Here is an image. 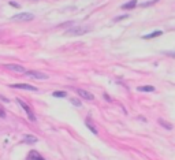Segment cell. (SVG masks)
<instances>
[{
	"instance_id": "obj_12",
	"label": "cell",
	"mask_w": 175,
	"mask_h": 160,
	"mask_svg": "<svg viewBox=\"0 0 175 160\" xmlns=\"http://www.w3.org/2000/svg\"><path fill=\"white\" fill-rule=\"evenodd\" d=\"M85 123H86V126H88V129L90 130V131L93 133V134H98V131H97V129H96V126L94 124L92 123V121H90V119H86V122H85Z\"/></svg>"
},
{
	"instance_id": "obj_15",
	"label": "cell",
	"mask_w": 175,
	"mask_h": 160,
	"mask_svg": "<svg viewBox=\"0 0 175 160\" xmlns=\"http://www.w3.org/2000/svg\"><path fill=\"white\" fill-rule=\"evenodd\" d=\"M52 96H53V97H66V96H67V93H66V92H62V90H56V92L52 93Z\"/></svg>"
},
{
	"instance_id": "obj_7",
	"label": "cell",
	"mask_w": 175,
	"mask_h": 160,
	"mask_svg": "<svg viewBox=\"0 0 175 160\" xmlns=\"http://www.w3.org/2000/svg\"><path fill=\"white\" fill-rule=\"evenodd\" d=\"M77 93L79 94V96L82 97V99L88 100V101H92V100H94V96H93L90 92L88 90H84V89H77Z\"/></svg>"
},
{
	"instance_id": "obj_18",
	"label": "cell",
	"mask_w": 175,
	"mask_h": 160,
	"mask_svg": "<svg viewBox=\"0 0 175 160\" xmlns=\"http://www.w3.org/2000/svg\"><path fill=\"white\" fill-rule=\"evenodd\" d=\"M71 103H73V104L74 105H75V107H81V101H79V100L78 99H71Z\"/></svg>"
},
{
	"instance_id": "obj_22",
	"label": "cell",
	"mask_w": 175,
	"mask_h": 160,
	"mask_svg": "<svg viewBox=\"0 0 175 160\" xmlns=\"http://www.w3.org/2000/svg\"><path fill=\"white\" fill-rule=\"evenodd\" d=\"M32 2H37V0H32Z\"/></svg>"
},
{
	"instance_id": "obj_19",
	"label": "cell",
	"mask_w": 175,
	"mask_h": 160,
	"mask_svg": "<svg viewBox=\"0 0 175 160\" xmlns=\"http://www.w3.org/2000/svg\"><path fill=\"white\" fill-rule=\"evenodd\" d=\"M126 18H129V15H120V17H116V18H115V21H120V19H126Z\"/></svg>"
},
{
	"instance_id": "obj_20",
	"label": "cell",
	"mask_w": 175,
	"mask_h": 160,
	"mask_svg": "<svg viewBox=\"0 0 175 160\" xmlns=\"http://www.w3.org/2000/svg\"><path fill=\"white\" fill-rule=\"evenodd\" d=\"M0 118H5V114H4V111L0 108Z\"/></svg>"
},
{
	"instance_id": "obj_5",
	"label": "cell",
	"mask_w": 175,
	"mask_h": 160,
	"mask_svg": "<svg viewBox=\"0 0 175 160\" xmlns=\"http://www.w3.org/2000/svg\"><path fill=\"white\" fill-rule=\"evenodd\" d=\"M34 18L33 14H29V12H22V14H18L15 17H12V21H18V22H23V21H32Z\"/></svg>"
},
{
	"instance_id": "obj_13",
	"label": "cell",
	"mask_w": 175,
	"mask_h": 160,
	"mask_svg": "<svg viewBox=\"0 0 175 160\" xmlns=\"http://www.w3.org/2000/svg\"><path fill=\"white\" fill-rule=\"evenodd\" d=\"M157 122H159V124H160V126H163L164 129H167V130H172V127H174L171 123H170V122L164 121V119H159Z\"/></svg>"
},
{
	"instance_id": "obj_4",
	"label": "cell",
	"mask_w": 175,
	"mask_h": 160,
	"mask_svg": "<svg viewBox=\"0 0 175 160\" xmlns=\"http://www.w3.org/2000/svg\"><path fill=\"white\" fill-rule=\"evenodd\" d=\"M5 69L10 70L12 73H16V74H25L26 73V69L23 66H19V64H5Z\"/></svg>"
},
{
	"instance_id": "obj_11",
	"label": "cell",
	"mask_w": 175,
	"mask_h": 160,
	"mask_svg": "<svg viewBox=\"0 0 175 160\" xmlns=\"http://www.w3.org/2000/svg\"><path fill=\"white\" fill-rule=\"evenodd\" d=\"M137 6V0H130L129 3H125L120 9H123V10H130V9H134V7Z\"/></svg>"
},
{
	"instance_id": "obj_16",
	"label": "cell",
	"mask_w": 175,
	"mask_h": 160,
	"mask_svg": "<svg viewBox=\"0 0 175 160\" xmlns=\"http://www.w3.org/2000/svg\"><path fill=\"white\" fill-rule=\"evenodd\" d=\"M163 55H167V56H170V58H174L175 59V51H163Z\"/></svg>"
},
{
	"instance_id": "obj_3",
	"label": "cell",
	"mask_w": 175,
	"mask_h": 160,
	"mask_svg": "<svg viewBox=\"0 0 175 160\" xmlns=\"http://www.w3.org/2000/svg\"><path fill=\"white\" fill-rule=\"evenodd\" d=\"M25 74H26L27 77L33 78V80H48V74L41 73V71H26Z\"/></svg>"
},
{
	"instance_id": "obj_10",
	"label": "cell",
	"mask_w": 175,
	"mask_h": 160,
	"mask_svg": "<svg viewBox=\"0 0 175 160\" xmlns=\"http://www.w3.org/2000/svg\"><path fill=\"white\" fill-rule=\"evenodd\" d=\"M37 137H34V135H25L23 137V142L25 144H36L37 142Z\"/></svg>"
},
{
	"instance_id": "obj_17",
	"label": "cell",
	"mask_w": 175,
	"mask_h": 160,
	"mask_svg": "<svg viewBox=\"0 0 175 160\" xmlns=\"http://www.w3.org/2000/svg\"><path fill=\"white\" fill-rule=\"evenodd\" d=\"M155 3H157V0H150V2H146V3H141V7H148V6H153Z\"/></svg>"
},
{
	"instance_id": "obj_6",
	"label": "cell",
	"mask_w": 175,
	"mask_h": 160,
	"mask_svg": "<svg viewBox=\"0 0 175 160\" xmlns=\"http://www.w3.org/2000/svg\"><path fill=\"white\" fill-rule=\"evenodd\" d=\"M10 88H14V89H25V90L37 92V88H36V86L27 85V83H12V85H10Z\"/></svg>"
},
{
	"instance_id": "obj_8",
	"label": "cell",
	"mask_w": 175,
	"mask_h": 160,
	"mask_svg": "<svg viewBox=\"0 0 175 160\" xmlns=\"http://www.w3.org/2000/svg\"><path fill=\"white\" fill-rule=\"evenodd\" d=\"M27 160H45V159H44L37 151L33 149V151H30L29 153H27Z\"/></svg>"
},
{
	"instance_id": "obj_1",
	"label": "cell",
	"mask_w": 175,
	"mask_h": 160,
	"mask_svg": "<svg viewBox=\"0 0 175 160\" xmlns=\"http://www.w3.org/2000/svg\"><path fill=\"white\" fill-rule=\"evenodd\" d=\"M89 30L88 28H84V26H77V28H73L70 29V30L66 32V34H68V36H81V34L86 33V32Z\"/></svg>"
},
{
	"instance_id": "obj_2",
	"label": "cell",
	"mask_w": 175,
	"mask_h": 160,
	"mask_svg": "<svg viewBox=\"0 0 175 160\" xmlns=\"http://www.w3.org/2000/svg\"><path fill=\"white\" fill-rule=\"evenodd\" d=\"M16 103H18V104L21 105V107L25 110V112L27 114V116H29V119H30V121H36V116H34V114H33V111L30 110V107L26 104V103H25V101H22L21 99H16Z\"/></svg>"
},
{
	"instance_id": "obj_9",
	"label": "cell",
	"mask_w": 175,
	"mask_h": 160,
	"mask_svg": "<svg viewBox=\"0 0 175 160\" xmlns=\"http://www.w3.org/2000/svg\"><path fill=\"white\" fill-rule=\"evenodd\" d=\"M161 34H163V32H161V30H156V32H152V33H149V34H145V36H142V39H144V40H150V39L160 37Z\"/></svg>"
},
{
	"instance_id": "obj_21",
	"label": "cell",
	"mask_w": 175,
	"mask_h": 160,
	"mask_svg": "<svg viewBox=\"0 0 175 160\" xmlns=\"http://www.w3.org/2000/svg\"><path fill=\"white\" fill-rule=\"evenodd\" d=\"M10 4H11L12 7H16V9L19 7V4H18V3H14V2H10Z\"/></svg>"
},
{
	"instance_id": "obj_14",
	"label": "cell",
	"mask_w": 175,
	"mask_h": 160,
	"mask_svg": "<svg viewBox=\"0 0 175 160\" xmlns=\"http://www.w3.org/2000/svg\"><path fill=\"white\" fill-rule=\"evenodd\" d=\"M138 92H155V86H150V85H146V86H138L137 88Z\"/></svg>"
}]
</instances>
